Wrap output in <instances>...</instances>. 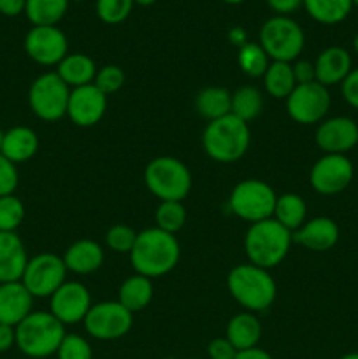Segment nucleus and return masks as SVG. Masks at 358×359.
Segmentation results:
<instances>
[{
  "label": "nucleus",
  "instance_id": "obj_1",
  "mask_svg": "<svg viewBox=\"0 0 358 359\" xmlns=\"http://www.w3.org/2000/svg\"><path fill=\"white\" fill-rule=\"evenodd\" d=\"M181 248L178 238L160 228H147L137 233L130 251V263L139 276L154 279L172 272L179 263Z\"/></svg>",
  "mask_w": 358,
  "mask_h": 359
},
{
  "label": "nucleus",
  "instance_id": "obj_2",
  "mask_svg": "<svg viewBox=\"0 0 358 359\" xmlns=\"http://www.w3.org/2000/svg\"><path fill=\"white\" fill-rule=\"evenodd\" d=\"M16 347L32 359H46L56 354L65 333V326L51 312L32 311L16 326Z\"/></svg>",
  "mask_w": 358,
  "mask_h": 359
},
{
  "label": "nucleus",
  "instance_id": "obj_3",
  "mask_svg": "<svg viewBox=\"0 0 358 359\" xmlns=\"http://www.w3.org/2000/svg\"><path fill=\"white\" fill-rule=\"evenodd\" d=\"M251 142L248 123L234 114L207 123L202 135L204 151L209 158L220 163H234L241 160Z\"/></svg>",
  "mask_w": 358,
  "mask_h": 359
},
{
  "label": "nucleus",
  "instance_id": "obj_4",
  "mask_svg": "<svg viewBox=\"0 0 358 359\" xmlns=\"http://www.w3.org/2000/svg\"><path fill=\"white\" fill-rule=\"evenodd\" d=\"M291 242V231L270 217L260 223H253L248 228L244 251L251 265L269 270L286 258Z\"/></svg>",
  "mask_w": 358,
  "mask_h": 359
},
{
  "label": "nucleus",
  "instance_id": "obj_5",
  "mask_svg": "<svg viewBox=\"0 0 358 359\" xmlns=\"http://www.w3.org/2000/svg\"><path fill=\"white\" fill-rule=\"evenodd\" d=\"M232 298L248 312H263L274 304L276 283L269 270L251 265H239L230 270L227 279Z\"/></svg>",
  "mask_w": 358,
  "mask_h": 359
},
{
  "label": "nucleus",
  "instance_id": "obj_6",
  "mask_svg": "<svg viewBox=\"0 0 358 359\" xmlns=\"http://www.w3.org/2000/svg\"><path fill=\"white\" fill-rule=\"evenodd\" d=\"M144 182L160 202H183L192 189V174L178 158L160 156L147 163Z\"/></svg>",
  "mask_w": 358,
  "mask_h": 359
},
{
  "label": "nucleus",
  "instance_id": "obj_7",
  "mask_svg": "<svg viewBox=\"0 0 358 359\" xmlns=\"http://www.w3.org/2000/svg\"><path fill=\"white\" fill-rule=\"evenodd\" d=\"M258 39V44L272 62H293L305 44L304 30L288 16H274L267 20L260 28Z\"/></svg>",
  "mask_w": 358,
  "mask_h": 359
},
{
  "label": "nucleus",
  "instance_id": "obj_8",
  "mask_svg": "<svg viewBox=\"0 0 358 359\" xmlns=\"http://www.w3.org/2000/svg\"><path fill=\"white\" fill-rule=\"evenodd\" d=\"M276 200L277 195L267 182L246 179L232 189L228 207L235 216L253 224L274 216Z\"/></svg>",
  "mask_w": 358,
  "mask_h": 359
},
{
  "label": "nucleus",
  "instance_id": "obj_9",
  "mask_svg": "<svg viewBox=\"0 0 358 359\" xmlns=\"http://www.w3.org/2000/svg\"><path fill=\"white\" fill-rule=\"evenodd\" d=\"M70 88L56 72L41 74L28 90V105L42 121H58L67 116Z\"/></svg>",
  "mask_w": 358,
  "mask_h": 359
},
{
  "label": "nucleus",
  "instance_id": "obj_10",
  "mask_svg": "<svg viewBox=\"0 0 358 359\" xmlns=\"http://www.w3.org/2000/svg\"><path fill=\"white\" fill-rule=\"evenodd\" d=\"M84 330L95 340H118L132 330L133 314L119 302H100L91 305L84 318Z\"/></svg>",
  "mask_w": 358,
  "mask_h": 359
},
{
  "label": "nucleus",
  "instance_id": "obj_11",
  "mask_svg": "<svg viewBox=\"0 0 358 359\" xmlns=\"http://www.w3.org/2000/svg\"><path fill=\"white\" fill-rule=\"evenodd\" d=\"M67 266L63 258L42 252L28 259L21 283L34 298H51V294L65 283Z\"/></svg>",
  "mask_w": 358,
  "mask_h": 359
},
{
  "label": "nucleus",
  "instance_id": "obj_12",
  "mask_svg": "<svg viewBox=\"0 0 358 359\" xmlns=\"http://www.w3.org/2000/svg\"><path fill=\"white\" fill-rule=\"evenodd\" d=\"M330 109V93L326 86L314 83L297 84L286 98V112L298 125H314Z\"/></svg>",
  "mask_w": 358,
  "mask_h": 359
},
{
  "label": "nucleus",
  "instance_id": "obj_13",
  "mask_svg": "<svg viewBox=\"0 0 358 359\" xmlns=\"http://www.w3.org/2000/svg\"><path fill=\"white\" fill-rule=\"evenodd\" d=\"M354 175L353 163L344 154H325L311 168L309 181L319 195L332 196L344 191Z\"/></svg>",
  "mask_w": 358,
  "mask_h": 359
},
{
  "label": "nucleus",
  "instance_id": "obj_14",
  "mask_svg": "<svg viewBox=\"0 0 358 359\" xmlns=\"http://www.w3.org/2000/svg\"><path fill=\"white\" fill-rule=\"evenodd\" d=\"M23 46L30 60L44 67L58 65L69 55V41L58 27H32Z\"/></svg>",
  "mask_w": 358,
  "mask_h": 359
},
{
  "label": "nucleus",
  "instance_id": "obj_15",
  "mask_svg": "<svg viewBox=\"0 0 358 359\" xmlns=\"http://www.w3.org/2000/svg\"><path fill=\"white\" fill-rule=\"evenodd\" d=\"M49 312L65 325H77L84 321L91 307V297L86 286L81 283H63L49 298Z\"/></svg>",
  "mask_w": 358,
  "mask_h": 359
},
{
  "label": "nucleus",
  "instance_id": "obj_16",
  "mask_svg": "<svg viewBox=\"0 0 358 359\" xmlns=\"http://www.w3.org/2000/svg\"><path fill=\"white\" fill-rule=\"evenodd\" d=\"M105 111H107V97L95 84L74 88L70 91L67 116L74 125L81 128L97 125L104 118Z\"/></svg>",
  "mask_w": 358,
  "mask_h": 359
},
{
  "label": "nucleus",
  "instance_id": "obj_17",
  "mask_svg": "<svg viewBox=\"0 0 358 359\" xmlns=\"http://www.w3.org/2000/svg\"><path fill=\"white\" fill-rule=\"evenodd\" d=\"M316 144L326 154H344L358 144V125L350 118L326 119L316 130Z\"/></svg>",
  "mask_w": 358,
  "mask_h": 359
},
{
  "label": "nucleus",
  "instance_id": "obj_18",
  "mask_svg": "<svg viewBox=\"0 0 358 359\" xmlns=\"http://www.w3.org/2000/svg\"><path fill=\"white\" fill-rule=\"evenodd\" d=\"M34 297L21 280L0 284V325L16 328L32 312Z\"/></svg>",
  "mask_w": 358,
  "mask_h": 359
},
{
  "label": "nucleus",
  "instance_id": "obj_19",
  "mask_svg": "<svg viewBox=\"0 0 358 359\" xmlns=\"http://www.w3.org/2000/svg\"><path fill=\"white\" fill-rule=\"evenodd\" d=\"M291 241L304 245L309 251H329L339 241V226L330 217H314L293 231Z\"/></svg>",
  "mask_w": 358,
  "mask_h": 359
},
{
  "label": "nucleus",
  "instance_id": "obj_20",
  "mask_svg": "<svg viewBox=\"0 0 358 359\" xmlns=\"http://www.w3.org/2000/svg\"><path fill=\"white\" fill-rule=\"evenodd\" d=\"M27 263V248L16 231H0V284L21 280Z\"/></svg>",
  "mask_w": 358,
  "mask_h": 359
},
{
  "label": "nucleus",
  "instance_id": "obj_21",
  "mask_svg": "<svg viewBox=\"0 0 358 359\" xmlns=\"http://www.w3.org/2000/svg\"><path fill=\"white\" fill-rule=\"evenodd\" d=\"M316 81L323 86H332V84L343 83L351 72V56L350 53L339 46L326 48L319 53L314 62Z\"/></svg>",
  "mask_w": 358,
  "mask_h": 359
},
{
  "label": "nucleus",
  "instance_id": "obj_22",
  "mask_svg": "<svg viewBox=\"0 0 358 359\" xmlns=\"http://www.w3.org/2000/svg\"><path fill=\"white\" fill-rule=\"evenodd\" d=\"M63 263L67 270L77 273V276H88L97 272L104 263V251L100 245L90 238L74 242L63 255Z\"/></svg>",
  "mask_w": 358,
  "mask_h": 359
},
{
  "label": "nucleus",
  "instance_id": "obj_23",
  "mask_svg": "<svg viewBox=\"0 0 358 359\" xmlns=\"http://www.w3.org/2000/svg\"><path fill=\"white\" fill-rule=\"evenodd\" d=\"M39 149V137L28 126H13L4 132V142L0 154L14 165L32 160Z\"/></svg>",
  "mask_w": 358,
  "mask_h": 359
},
{
  "label": "nucleus",
  "instance_id": "obj_24",
  "mask_svg": "<svg viewBox=\"0 0 358 359\" xmlns=\"http://www.w3.org/2000/svg\"><path fill=\"white\" fill-rule=\"evenodd\" d=\"M227 339L237 351L258 347L260 339H262V323L253 312L234 316L227 325Z\"/></svg>",
  "mask_w": 358,
  "mask_h": 359
},
{
  "label": "nucleus",
  "instance_id": "obj_25",
  "mask_svg": "<svg viewBox=\"0 0 358 359\" xmlns=\"http://www.w3.org/2000/svg\"><path fill=\"white\" fill-rule=\"evenodd\" d=\"M56 74L69 88H81L86 86V84H93L95 76H97V67L88 55L74 53V55H67L58 63Z\"/></svg>",
  "mask_w": 358,
  "mask_h": 359
},
{
  "label": "nucleus",
  "instance_id": "obj_26",
  "mask_svg": "<svg viewBox=\"0 0 358 359\" xmlns=\"http://www.w3.org/2000/svg\"><path fill=\"white\" fill-rule=\"evenodd\" d=\"M153 298V283L147 277L135 276L128 277L119 287L118 302L133 314V312L144 311Z\"/></svg>",
  "mask_w": 358,
  "mask_h": 359
},
{
  "label": "nucleus",
  "instance_id": "obj_27",
  "mask_svg": "<svg viewBox=\"0 0 358 359\" xmlns=\"http://www.w3.org/2000/svg\"><path fill=\"white\" fill-rule=\"evenodd\" d=\"M195 109L207 121L223 118V116L230 114L232 93L220 86L204 88L195 98Z\"/></svg>",
  "mask_w": 358,
  "mask_h": 359
},
{
  "label": "nucleus",
  "instance_id": "obj_28",
  "mask_svg": "<svg viewBox=\"0 0 358 359\" xmlns=\"http://www.w3.org/2000/svg\"><path fill=\"white\" fill-rule=\"evenodd\" d=\"M70 0H27L25 14L34 27H56L67 14Z\"/></svg>",
  "mask_w": 358,
  "mask_h": 359
},
{
  "label": "nucleus",
  "instance_id": "obj_29",
  "mask_svg": "<svg viewBox=\"0 0 358 359\" xmlns=\"http://www.w3.org/2000/svg\"><path fill=\"white\" fill-rule=\"evenodd\" d=\"M305 214H307V205L300 195L284 193V195L277 196L276 207H274V219L283 224L291 233L304 224Z\"/></svg>",
  "mask_w": 358,
  "mask_h": 359
},
{
  "label": "nucleus",
  "instance_id": "obj_30",
  "mask_svg": "<svg viewBox=\"0 0 358 359\" xmlns=\"http://www.w3.org/2000/svg\"><path fill=\"white\" fill-rule=\"evenodd\" d=\"M309 16L321 25H337L350 16L353 0H304Z\"/></svg>",
  "mask_w": 358,
  "mask_h": 359
},
{
  "label": "nucleus",
  "instance_id": "obj_31",
  "mask_svg": "<svg viewBox=\"0 0 358 359\" xmlns=\"http://www.w3.org/2000/svg\"><path fill=\"white\" fill-rule=\"evenodd\" d=\"M263 84H265V91L274 98H284L286 100L290 97L291 91L295 90L297 83H295L293 69L290 63L286 62H272L269 63V69L263 74Z\"/></svg>",
  "mask_w": 358,
  "mask_h": 359
},
{
  "label": "nucleus",
  "instance_id": "obj_32",
  "mask_svg": "<svg viewBox=\"0 0 358 359\" xmlns=\"http://www.w3.org/2000/svg\"><path fill=\"white\" fill-rule=\"evenodd\" d=\"M263 98L262 93L255 86H242L232 93V109L230 114L239 118L241 121L248 123L262 114Z\"/></svg>",
  "mask_w": 358,
  "mask_h": 359
},
{
  "label": "nucleus",
  "instance_id": "obj_33",
  "mask_svg": "<svg viewBox=\"0 0 358 359\" xmlns=\"http://www.w3.org/2000/svg\"><path fill=\"white\" fill-rule=\"evenodd\" d=\"M237 62L242 72L249 77H263L269 69V56L258 42H248L239 48Z\"/></svg>",
  "mask_w": 358,
  "mask_h": 359
},
{
  "label": "nucleus",
  "instance_id": "obj_34",
  "mask_svg": "<svg viewBox=\"0 0 358 359\" xmlns=\"http://www.w3.org/2000/svg\"><path fill=\"white\" fill-rule=\"evenodd\" d=\"M154 219H157V228L175 235L185 226L186 210L181 202H161L154 214Z\"/></svg>",
  "mask_w": 358,
  "mask_h": 359
},
{
  "label": "nucleus",
  "instance_id": "obj_35",
  "mask_svg": "<svg viewBox=\"0 0 358 359\" xmlns=\"http://www.w3.org/2000/svg\"><path fill=\"white\" fill-rule=\"evenodd\" d=\"M25 219V205L18 196H0V231H16Z\"/></svg>",
  "mask_w": 358,
  "mask_h": 359
},
{
  "label": "nucleus",
  "instance_id": "obj_36",
  "mask_svg": "<svg viewBox=\"0 0 358 359\" xmlns=\"http://www.w3.org/2000/svg\"><path fill=\"white\" fill-rule=\"evenodd\" d=\"M133 0H97L95 9L97 16L107 25H119L130 16L133 9Z\"/></svg>",
  "mask_w": 358,
  "mask_h": 359
},
{
  "label": "nucleus",
  "instance_id": "obj_37",
  "mask_svg": "<svg viewBox=\"0 0 358 359\" xmlns=\"http://www.w3.org/2000/svg\"><path fill=\"white\" fill-rule=\"evenodd\" d=\"M56 358L58 359H93V349H91L90 342L83 339L81 335H74V333H67L63 337L62 344H60L58 351H56Z\"/></svg>",
  "mask_w": 358,
  "mask_h": 359
},
{
  "label": "nucleus",
  "instance_id": "obj_38",
  "mask_svg": "<svg viewBox=\"0 0 358 359\" xmlns=\"http://www.w3.org/2000/svg\"><path fill=\"white\" fill-rule=\"evenodd\" d=\"M135 238L137 233L133 231V228L126 226V224H114L105 233V244H107V248L111 251L128 252L130 255L133 244H135Z\"/></svg>",
  "mask_w": 358,
  "mask_h": 359
},
{
  "label": "nucleus",
  "instance_id": "obj_39",
  "mask_svg": "<svg viewBox=\"0 0 358 359\" xmlns=\"http://www.w3.org/2000/svg\"><path fill=\"white\" fill-rule=\"evenodd\" d=\"M93 84L105 97H109V95L121 90L123 84H125V74L118 65H105L100 70H97Z\"/></svg>",
  "mask_w": 358,
  "mask_h": 359
},
{
  "label": "nucleus",
  "instance_id": "obj_40",
  "mask_svg": "<svg viewBox=\"0 0 358 359\" xmlns=\"http://www.w3.org/2000/svg\"><path fill=\"white\" fill-rule=\"evenodd\" d=\"M18 181H20V175H18L16 165L0 154V196L14 195Z\"/></svg>",
  "mask_w": 358,
  "mask_h": 359
},
{
  "label": "nucleus",
  "instance_id": "obj_41",
  "mask_svg": "<svg viewBox=\"0 0 358 359\" xmlns=\"http://www.w3.org/2000/svg\"><path fill=\"white\" fill-rule=\"evenodd\" d=\"M239 351L228 342V339H214L211 340L209 346H207V354H209V359H235Z\"/></svg>",
  "mask_w": 358,
  "mask_h": 359
},
{
  "label": "nucleus",
  "instance_id": "obj_42",
  "mask_svg": "<svg viewBox=\"0 0 358 359\" xmlns=\"http://www.w3.org/2000/svg\"><path fill=\"white\" fill-rule=\"evenodd\" d=\"M343 97L351 107L358 109V69L351 70L346 79L343 81Z\"/></svg>",
  "mask_w": 358,
  "mask_h": 359
},
{
  "label": "nucleus",
  "instance_id": "obj_43",
  "mask_svg": "<svg viewBox=\"0 0 358 359\" xmlns=\"http://www.w3.org/2000/svg\"><path fill=\"white\" fill-rule=\"evenodd\" d=\"M295 76V83L305 84V83H314L316 81V70L314 63L307 62V60H300L295 65H291Z\"/></svg>",
  "mask_w": 358,
  "mask_h": 359
},
{
  "label": "nucleus",
  "instance_id": "obj_44",
  "mask_svg": "<svg viewBox=\"0 0 358 359\" xmlns=\"http://www.w3.org/2000/svg\"><path fill=\"white\" fill-rule=\"evenodd\" d=\"M267 6L277 14V16H288L304 6V0H267Z\"/></svg>",
  "mask_w": 358,
  "mask_h": 359
},
{
  "label": "nucleus",
  "instance_id": "obj_45",
  "mask_svg": "<svg viewBox=\"0 0 358 359\" xmlns=\"http://www.w3.org/2000/svg\"><path fill=\"white\" fill-rule=\"evenodd\" d=\"M16 346V330L14 326L0 325V353H7Z\"/></svg>",
  "mask_w": 358,
  "mask_h": 359
},
{
  "label": "nucleus",
  "instance_id": "obj_46",
  "mask_svg": "<svg viewBox=\"0 0 358 359\" xmlns=\"http://www.w3.org/2000/svg\"><path fill=\"white\" fill-rule=\"evenodd\" d=\"M25 6L27 0H0V14L7 18L20 16L21 13H25Z\"/></svg>",
  "mask_w": 358,
  "mask_h": 359
},
{
  "label": "nucleus",
  "instance_id": "obj_47",
  "mask_svg": "<svg viewBox=\"0 0 358 359\" xmlns=\"http://www.w3.org/2000/svg\"><path fill=\"white\" fill-rule=\"evenodd\" d=\"M235 359H272V356L260 347H253L248 351H239Z\"/></svg>",
  "mask_w": 358,
  "mask_h": 359
},
{
  "label": "nucleus",
  "instance_id": "obj_48",
  "mask_svg": "<svg viewBox=\"0 0 358 359\" xmlns=\"http://www.w3.org/2000/svg\"><path fill=\"white\" fill-rule=\"evenodd\" d=\"M228 39L234 46L237 48H242L244 44H248V37H246V30L241 27H234L230 32H228Z\"/></svg>",
  "mask_w": 358,
  "mask_h": 359
},
{
  "label": "nucleus",
  "instance_id": "obj_49",
  "mask_svg": "<svg viewBox=\"0 0 358 359\" xmlns=\"http://www.w3.org/2000/svg\"><path fill=\"white\" fill-rule=\"evenodd\" d=\"M154 2H157V0H133V4H137V6H142V7L153 6Z\"/></svg>",
  "mask_w": 358,
  "mask_h": 359
},
{
  "label": "nucleus",
  "instance_id": "obj_50",
  "mask_svg": "<svg viewBox=\"0 0 358 359\" xmlns=\"http://www.w3.org/2000/svg\"><path fill=\"white\" fill-rule=\"evenodd\" d=\"M339 359H358V353H350V354H344Z\"/></svg>",
  "mask_w": 358,
  "mask_h": 359
},
{
  "label": "nucleus",
  "instance_id": "obj_51",
  "mask_svg": "<svg viewBox=\"0 0 358 359\" xmlns=\"http://www.w3.org/2000/svg\"><path fill=\"white\" fill-rule=\"evenodd\" d=\"M353 48H354V51H357V55H358V34L354 35V41H353Z\"/></svg>",
  "mask_w": 358,
  "mask_h": 359
},
{
  "label": "nucleus",
  "instance_id": "obj_52",
  "mask_svg": "<svg viewBox=\"0 0 358 359\" xmlns=\"http://www.w3.org/2000/svg\"><path fill=\"white\" fill-rule=\"evenodd\" d=\"M223 2L225 4H234V6H235V4H241V2H244V0H223Z\"/></svg>",
  "mask_w": 358,
  "mask_h": 359
},
{
  "label": "nucleus",
  "instance_id": "obj_53",
  "mask_svg": "<svg viewBox=\"0 0 358 359\" xmlns=\"http://www.w3.org/2000/svg\"><path fill=\"white\" fill-rule=\"evenodd\" d=\"M2 142H4V132L2 128H0V151H2Z\"/></svg>",
  "mask_w": 358,
  "mask_h": 359
},
{
  "label": "nucleus",
  "instance_id": "obj_54",
  "mask_svg": "<svg viewBox=\"0 0 358 359\" xmlns=\"http://www.w3.org/2000/svg\"><path fill=\"white\" fill-rule=\"evenodd\" d=\"M353 7H358V0H353Z\"/></svg>",
  "mask_w": 358,
  "mask_h": 359
},
{
  "label": "nucleus",
  "instance_id": "obj_55",
  "mask_svg": "<svg viewBox=\"0 0 358 359\" xmlns=\"http://www.w3.org/2000/svg\"><path fill=\"white\" fill-rule=\"evenodd\" d=\"M72 2H84V0H72Z\"/></svg>",
  "mask_w": 358,
  "mask_h": 359
},
{
  "label": "nucleus",
  "instance_id": "obj_56",
  "mask_svg": "<svg viewBox=\"0 0 358 359\" xmlns=\"http://www.w3.org/2000/svg\"><path fill=\"white\" fill-rule=\"evenodd\" d=\"M165 359H175V358H165Z\"/></svg>",
  "mask_w": 358,
  "mask_h": 359
}]
</instances>
